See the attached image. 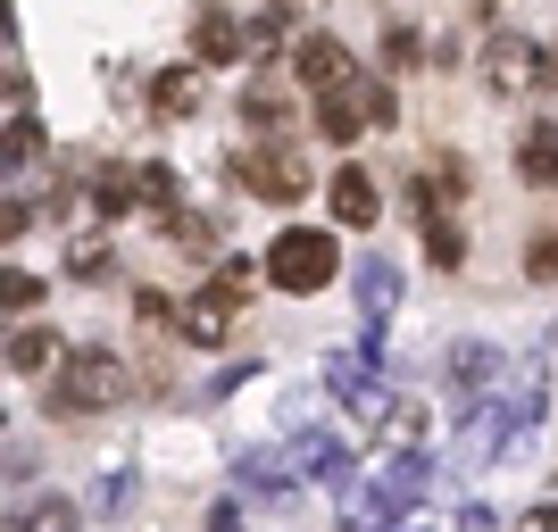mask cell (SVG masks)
<instances>
[{"label":"cell","instance_id":"23","mask_svg":"<svg viewBox=\"0 0 558 532\" xmlns=\"http://www.w3.org/2000/svg\"><path fill=\"white\" fill-rule=\"evenodd\" d=\"M525 275H534V283H558V225H550V233H534V250H525Z\"/></svg>","mask_w":558,"mask_h":532},{"label":"cell","instance_id":"1","mask_svg":"<svg viewBox=\"0 0 558 532\" xmlns=\"http://www.w3.org/2000/svg\"><path fill=\"white\" fill-rule=\"evenodd\" d=\"M226 175L251 200H267V209H283V200H301L308 191V159H301V141L283 134V141H251L242 159H226Z\"/></svg>","mask_w":558,"mask_h":532},{"label":"cell","instance_id":"16","mask_svg":"<svg viewBox=\"0 0 558 532\" xmlns=\"http://www.w3.org/2000/svg\"><path fill=\"white\" fill-rule=\"evenodd\" d=\"M9 367H17V374H50V367H59V342H50L43 324H17V342H9Z\"/></svg>","mask_w":558,"mask_h":532},{"label":"cell","instance_id":"28","mask_svg":"<svg viewBox=\"0 0 558 532\" xmlns=\"http://www.w3.org/2000/svg\"><path fill=\"white\" fill-rule=\"evenodd\" d=\"M209 532H242V508H233V499H217V508H209Z\"/></svg>","mask_w":558,"mask_h":532},{"label":"cell","instance_id":"3","mask_svg":"<svg viewBox=\"0 0 558 532\" xmlns=\"http://www.w3.org/2000/svg\"><path fill=\"white\" fill-rule=\"evenodd\" d=\"M333 233H308V225H292V233H276V250H267V275H276V292H326L333 283Z\"/></svg>","mask_w":558,"mask_h":532},{"label":"cell","instance_id":"21","mask_svg":"<svg viewBox=\"0 0 558 532\" xmlns=\"http://www.w3.org/2000/svg\"><path fill=\"white\" fill-rule=\"evenodd\" d=\"M0 308H9V317H34V308H43V283H34V275H25V267H9V283H0Z\"/></svg>","mask_w":558,"mask_h":532},{"label":"cell","instance_id":"10","mask_svg":"<svg viewBox=\"0 0 558 532\" xmlns=\"http://www.w3.org/2000/svg\"><path fill=\"white\" fill-rule=\"evenodd\" d=\"M326 383H333V399H342V408H350V417H384V392H375V374L367 367H359V358H333V367H326Z\"/></svg>","mask_w":558,"mask_h":532},{"label":"cell","instance_id":"24","mask_svg":"<svg viewBox=\"0 0 558 532\" xmlns=\"http://www.w3.org/2000/svg\"><path fill=\"white\" fill-rule=\"evenodd\" d=\"M17 532H75V508H68V499H43V508L25 516Z\"/></svg>","mask_w":558,"mask_h":532},{"label":"cell","instance_id":"27","mask_svg":"<svg viewBox=\"0 0 558 532\" xmlns=\"http://www.w3.org/2000/svg\"><path fill=\"white\" fill-rule=\"evenodd\" d=\"M25 225H34V200H25V191H17V200H9V209H0V233H9V242H17Z\"/></svg>","mask_w":558,"mask_h":532},{"label":"cell","instance_id":"2","mask_svg":"<svg viewBox=\"0 0 558 532\" xmlns=\"http://www.w3.org/2000/svg\"><path fill=\"white\" fill-rule=\"evenodd\" d=\"M117 399H125V367L100 358V349H75L68 367H59V383H50V408H59V417H100Z\"/></svg>","mask_w":558,"mask_h":532},{"label":"cell","instance_id":"8","mask_svg":"<svg viewBox=\"0 0 558 532\" xmlns=\"http://www.w3.org/2000/svg\"><path fill=\"white\" fill-rule=\"evenodd\" d=\"M409 191H417V225H425V216H450V209H459V191H466V166L442 150V159L417 166V184H409Z\"/></svg>","mask_w":558,"mask_h":532},{"label":"cell","instance_id":"5","mask_svg":"<svg viewBox=\"0 0 558 532\" xmlns=\"http://www.w3.org/2000/svg\"><path fill=\"white\" fill-rule=\"evenodd\" d=\"M283 75H292V84H308L317 100H326V92H350V84H359V75H350V50L333 42V34H308V42H292Z\"/></svg>","mask_w":558,"mask_h":532},{"label":"cell","instance_id":"29","mask_svg":"<svg viewBox=\"0 0 558 532\" xmlns=\"http://www.w3.org/2000/svg\"><path fill=\"white\" fill-rule=\"evenodd\" d=\"M517 532H558V508H534V516H525Z\"/></svg>","mask_w":558,"mask_h":532},{"label":"cell","instance_id":"20","mask_svg":"<svg viewBox=\"0 0 558 532\" xmlns=\"http://www.w3.org/2000/svg\"><path fill=\"white\" fill-rule=\"evenodd\" d=\"M350 100H359V116H367V125H392V84H384V75H359V84H350Z\"/></svg>","mask_w":558,"mask_h":532},{"label":"cell","instance_id":"31","mask_svg":"<svg viewBox=\"0 0 558 532\" xmlns=\"http://www.w3.org/2000/svg\"><path fill=\"white\" fill-rule=\"evenodd\" d=\"M9 532H17V524H9Z\"/></svg>","mask_w":558,"mask_h":532},{"label":"cell","instance_id":"26","mask_svg":"<svg viewBox=\"0 0 558 532\" xmlns=\"http://www.w3.org/2000/svg\"><path fill=\"white\" fill-rule=\"evenodd\" d=\"M384 59H392V67H417L425 42H417V34H392V42H384Z\"/></svg>","mask_w":558,"mask_h":532},{"label":"cell","instance_id":"18","mask_svg":"<svg viewBox=\"0 0 558 532\" xmlns=\"http://www.w3.org/2000/svg\"><path fill=\"white\" fill-rule=\"evenodd\" d=\"M425 267H442V275H450V267H459V258H466V233L459 225H450V216H425Z\"/></svg>","mask_w":558,"mask_h":532},{"label":"cell","instance_id":"12","mask_svg":"<svg viewBox=\"0 0 558 532\" xmlns=\"http://www.w3.org/2000/svg\"><path fill=\"white\" fill-rule=\"evenodd\" d=\"M84 200H93V216H125V209H142V191H134V166H100L93 184H84Z\"/></svg>","mask_w":558,"mask_h":532},{"label":"cell","instance_id":"6","mask_svg":"<svg viewBox=\"0 0 558 532\" xmlns=\"http://www.w3.org/2000/svg\"><path fill=\"white\" fill-rule=\"evenodd\" d=\"M233 308H242V300H233L226 283H209V292H192V300L175 308V324H184L192 349H226L233 342Z\"/></svg>","mask_w":558,"mask_h":532},{"label":"cell","instance_id":"7","mask_svg":"<svg viewBox=\"0 0 558 532\" xmlns=\"http://www.w3.org/2000/svg\"><path fill=\"white\" fill-rule=\"evenodd\" d=\"M242 50H251V25H233L226 9H201V25H192V59H201V67H233Z\"/></svg>","mask_w":558,"mask_h":532},{"label":"cell","instance_id":"4","mask_svg":"<svg viewBox=\"0 0 558 532\" xmlns=\"http://www.w3.org/2000/svg\"><path fill=\"white\" fill-rule=\"evenodd\" d=\"M484 84L492 92H534V84H550V59H542L525 34H492L484 42Z\"/></svg>","mask_w":558,"mask_h":532},{"label":"cell","instance_id":"13","mask_svg":"<svg viewBox=\"0 0 558 532\" xmlns=\"http://www.w3.org/2000/svg\"><path fill=\"white\" fill-rule=\"evenodd\" d=\"M517 175H525V184H558V125H525V141H517Z\"/></svg>","mask_w":558,"mask_h":532},{"label":"cell","instance_id":"9","mask_svg":"<svg viewBox=\"0 0 558 532\" xmlns=\"http://www.w3.org/2000/svg\"><path fill=\"white\" fill-rule=\"evenodd\" d=\"M326 200H333V216H342V225H375V216H384V191H375L367 166H342V175L326 184Z\"/></svg>","mask_w":558,"mask_h":532},{"label":"cell","instance_id":"15","mask_svg":"<svg viewBox=\"0 0 558 532\" xmlns=\"http://www.w3.org/2000/svg\"><path fill=\"white\" fill-rule=\"evenodd\" d=\"M392 300H400V275L392 267H367V275H359V317H367V333H384Z\"/></svg>","mask_w":558,"mask_h":532},{"label":"cell","instance_id":"22","mask_svg":"<svg viewBox=\"0 0 558 532\" xmlns=\"http://www.w3.org/2000/svg\"><path fill=\"white\" fill-rule=\"evenodd\" d=\"M109 267H117V258H109V242H75V250H68V275H75V283H100Z\"/></svg>","mask_w":558,"mask_h":532},{"label":"cell","instance_id":"25","mask_svg":"<svg viewBox=\"0 0 558 532\" xmlns=\"http://www.w3.org/2000/svg\"><path fill=\"white\" fill-rule=\"evenodd\" d=\"M251 275H258V258H242V250H226V258H217V283H226L233 300L251 292Z\"/></svg>","mask_w":558,"mask_h":532},{"label":"cell","instance_id":"11","mask_svg":"<svg viewBox=\"0 0 558 532\" xmlns=\"http://www.w3.org/2000/svg\"><path fill=\"white\" fill-rule=\"evenodd\" d=\"M417 441H425V408H417V399H384V417H375V449L409 458Z\"/></svg>","mask_w":558,"mask_h":532},{"label":"cell","instance_id":"30","mask_svg":"<svg viewBox=\"0 0 558 532\" xmlns=\"http://www.w3.org/2000/svg\"><path fill=\"white\" fill-rule=\"evenodd\" d=\"M276 9H283V17H292V9H308V0H276Z\"/></svg>","mask_w":558,"mask_h":532},{"label":"cell","instance_id":"19","mask_svg":"<svg viewBox=\"0 0 558 532\" xmlns=\"http://www.w3.org/2000/svg\"><path fill=\"white\" fill-rule=\"evenodd\" d=\"M134 191H142V209H159V216H175V200H184V191H175V166H134Z\"/></svg>","mask_w":558,"mask_h":532},{"label":"cell","instance_id":"14","mask_svg":"<svg viewBox=\"0 0 558 532\" xmlns=\"http://www.w3.org/2000/svg\"><path fill=\"white\" fill-rule=\"evenodd\" d=\"M150 109H159V116H192V109H201V75H192V67H159V75H150Z\"/></svg>","mask_w":558,"mask_h":532},{"label":"cell","instance_id":"17","mask_svg":"<svg viewBox=\"0 0 558 532\" xmlns=\"http://www.w3.org/2000/svg\"><path fill=\"white\" fill-rule=\"evenodd\" d=\"M317 134H326V141H359V134H367L359 100H350V92H326V100H317Z\"/></svg>","mask_w":558,"mask_h":532}]
</instances>
